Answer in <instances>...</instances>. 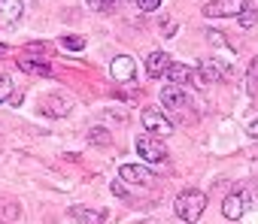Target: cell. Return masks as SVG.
Returning <instances> with one entry per match:
<instances>
[{"label":"cell","mask_w":258,"mask_h":224,"mask_svg":"<svg viewBox=\"0 0 258 224\" xmlns=\"http://www.w3.org/2000/svg\"><path fill=\"white\" fill-rule=\"evenodd\" d=\"M204 209H207V194H204V191H195V188L182 191V194L173 200L176 218H179V221H188V224H195V221L204 215Z\"/></svg>","instance_id":"1"},{"label":"cell","mask_w":258,"mask_h":224,"mask_svg":"<svg viewBox=\"0 0 258 224\" xmlns=\"http://www.w3.org/2000/svg\"><path fill=\"white\" fill-rule=\"evenodd\" d=\"M140 122H143V128H146L152 137H170V134H173V122L164 116L161 109H155V106H146V109L140 112Z\"/></svg>","instance_id":"2"},{"label":"cell","mask_w":258,"mask_h":224,"mask_svg":"<svg viewBox=\"0 0 258 224\" xmlns=\"http://www.w3.org/2000/svg\"><path fill=\"white\" fill-rule=\"evenodd\" d=\"M246 7H249V0H213V4L204 7V16L207 19H231V16H240Z\"/></svg>","instance_id":"3"},{"label":"cell","mask_w":258,"mask_h":224,"mask_svg":"<svg viewBox=\"0 0 258 224\" xmlns=\"http://www.w3.org/2000/svg\"><path fill=\"white\" fill-rule=\"evenodd\" d=\"M137 155L149 164H161L167 158V146L158 140V137H140L137 140Z\"/></svg>","instance_id":"4"},{"label":"cell","mask_w":258,"mask_h":224,"mask_svg":"<svg viewBox=\"0 0 258 224\" xmlns=\"http://www.w3.org/2000/svg\"><path fill=\"white\" fill-rule=\"evenodd\" d=\"M118 176H121L127 185H155V182H158V176H155L149 167H137V164H124V167L118 170Z\"/></svg>","instance_id":"5"},{"label":"cell","mask_w":258,"mask_h":224,"mask_svg":"<svg viewBox=\"0 0 258 224\" xmlns=\"http://www.w3.org/2000/svg\"><path fill=\"white\" fill-rule=\"evenodd\" d=\"M22 16H25L22 0H0V31H10V28H16Z\"/></svg>","instance_id":"6"},{"label":"cell","mask_w":258,"mask_h":224,"mask_svg":"<svg viewBox=\"0 0 258 224\" xmlns=\"http://www.w3.org/2000/svg\"><path fill=\"white\" fill-rule=\"evenodd\" d=\"M198 76H201V82H207V85H213V82H222V79H228V67L222 64V61H201L198 64Z\"/></svg>","instance_id":"7"},{"label":"cell","mask_w":258,"mask_h":224,"mask_svg":"<svg viewBox=\"0 0 258 224\" xmlns=\"http://www.w3.org/2000/svg\"><path fill=\"white\" fill-rule=\"evenodd\" d=\"M246 206H249V197L240 194V191H234V194L225 197V203H222V215H225L228 221H237V218H243Z\"/></svg>","instance_id":"8"},{"label":"cell","mask_w":258,"mask_h":224,"mask_svg":"<svg viewBox=\"0 0 258 224\" xmlns=\"http://www.w3.org/2000/svg\"><path fill=\"white\" fill-rule=\"evenodd\" d=\"M134 76H137V64H134L131 55L112 58V79H115V82H131Z\"/></svg>","instance_id":"9"},{"label":"cell","mask_w":258,"mask_h":224,"mask_svg":"<svg viewBox=\"0 0 258 224\" xmlns=\"http://www.w3.org/2000/svg\"><path fill=\"white\" fill-rule=\"evenodd\" d=\"M170 55H164V52H152L149 58H146V76L149 79H161V76H167V70H170Z\"/></svg>","instance_id":"10"},{"label":"cell","mask_w":258,"mask_h":224,"mask_svg":"<svg viewBox=\"0 0 258 224\" xmlns=\"http://www.w3.org/2000/svg\"><path fill=\"white\" fill-rule=\"evenodd\" d=\"M161 103H164L170 112L185 109V91H182V85H167V88L161 91Z\"/></svg>","instance_id":"11"},{"label":"cell","mask_w":258,"mask_h":224,"mask_svg":"<svg viewBox=\"0 0 258 224\" xmlns=\"http://www.w3.org/2000/svg\"><path fill=\"white\" fill-rule=\"evenodd\" d=\"M70 215H73V221H79V224H103V221H106V212H103V209H88V206H73Z\"/></svg>","instance_id":"12"},{"label":"cell","mask_w":258,"mask_h":224,"mask_svg":"<svg viewBox=\"0 0 258 224\" xmlns=\"http://www.w3.org/2000/svg\"><path fill=\"white\" fill-rule=\"evenodd\" d=\"M167 79H170V85H188L191 79H195V70L188 67V64H170V70H167Z\"/></svg>","instance_id":"13"},{"label":"cell","mask_w":258,"mask_h":224,"mask_svg":"<svg viewBox=\"0 0 258 224\" xmlns=\"http://www.w3.org/2000/svg\"><path fill=\"white\" fill-rule=\"evenodd\" d=\"M19 70L22 73H31V76H52V67L46 61H37V58H22L19 61Z\"/></svg>","instance_id":"14"},{"label":"cell","mask_w":258,"mask_h":224,"mask_svg":"<svg viewBox=\"0 0 258 224\" xmlns=\"http://www.w3.org/2000/svg\"><path fill=\"white\" fill-rule=\"evenodd\" d=\"M67 100H61V97H49V100H43V116H52V119H61V116H67Z\"/></svg>","instance_id":"15"},{"label":"cell","mask_w":258,"mask_h":224,"mask_svg":"<svg viewBox=\"0 0 258 224\" xmlns=\"http://www.w3.org/2000/svg\"><path fill=\"white\" fill-rule=\"evenodd\" d=\"M246 91H249L252 97H258V55L252 58V64H249V70H246Z\"/></svg>","instance_id":"16"},{"label":"cell","mask_w":258,"mask_h":224,"mask_svg":"<svg viewBox=\"0 0 258 224\" xmlns=\"http://www.w3.org/2000/svg\"><path fill=\"white\" fill-rule=\"evenodd\" d=\"M61 49H67V52H82L85 49V40L82 37H61Z\"/></svg>","instance_id":"17"},{"label":"cell","mask_w":258,"mask_h":224,"mask_svg":"<svg viewBox=\"0 0 258 224\" xmlns=\"http://www.w3.org/2000/svg\"><path fill=\"white\" fill-rule=\"evenodd\" d=\"M88 140H91L94 146H97V143H100V146H109V134H106L103 128H91V131H88Z\"/></svg>","instance_id":"18"},{"label":"cell","mask_w":258,"mask_h":224,"mask_svg":"<svg viewBox=\"0 0 258 224\" xmlns=\"http://www.w3.org/2000/svg\"><path fill=\"white\" fill-rule=\"evenodd\" d=\"M115 4H118V0H88V7L97 10V13H112Z\"/></svg>","instance_id":"19"},{"label":"cell","mask_w":258,"mask_h":224,"mask_svg":"<svg viewBox=\"0 0 258 224\" xmlns=\"http://www.w3.org/2000/svg\"><path fill=\"white\" fill-rule=\"evenodd\" d=\"M13 97V79L7 73H0V100H10Z\"/></svg>","instance_id":"20"},{"label":"cell","mask_w":258,"mask_h":224,"mask_svg":"<svg viewBox=\"0 0 258 224\" xmlns=\"http://www.w3.org/2000/svg\"><path fill=\"white\" fill-rule=\"evenodd\" d=\"M255 22H258V13H255L252 7H246V10L240 13V25H243V28H252Z\"/></svg>","instance_id":"21"},{"label":"cell","mask_w":258,"mask_h":224,"mask_svg":"<svg viewBox=\"0 0 258 224\" xmlns=\"http://www.w3.org/2000/svg\"><path fill=\"white\" fill-rule=\"evenodd\" d=\"M137 7H140L143 13H155V10L161 7V0H137Z\"/></svg>","instance_id":"22"},{"label":"cell","mask_w":258,"mask_h":224,"mask_svg":"<svg viewBox=\"0 0 258 224\" xmlns=\"http://www.w3.org/2000/svg\"><path fill=\"white\" fill-rule=\"evenodd\" d=\"M161 31H164L167 37H173V34H176V25H173V22H164V28H161Z\"/></svg>","instance_id":"23"},{"label":"cell","mask_w":258,"mask_h":224,"mask_svg":"<svg viewBox=\"0 0 258 224\" xmlns=\"http://www.w3.org/2000/svg\"><path fill=\"white\" fill-rule=\"evenodd\" d=\"M249 137H252V140H258V119L249 125Z\"/></svg>","instance_id":"24"},{"label":"cell","mask_w":258,"mask_h":224,"mask_svg":"<svg viewBox=\"0 0 258 224\" xmlns=\"http://www.w3.org/2000/svg\"><path fill=\"white\" fill-rule=\"evenodd\" d=\"M112 191H115L118 197H124V185H121V182H115V185H112Z\"/></svg>","instance_id":"25"},{"label":"cell","mask_w":258,"mask_h":224,"mask_svg":"<svg viewBox=\"0 0 258 224\" xmlns=\"http://www.w3.org/2000/svg\"><path fill=\"white\" fill-rule=\"evenodd\" d=\"M249 7H252V10H255V13H258V0H249Z\"/></svg>","instance_id":"26"},{"label":"cell","mask_w":258,"mask_h":224,"mask_svg":"<svg viewBox=\"0 0 258 224\" xmlns=\"http://www.w3.org/2000/svg\"><path fill=\"white\" fill-rule=\"evenodd\" d=\"M4 55H7V46H4V43H0V58H4Z\"/></svg>","instance_id":"27"},{"label":"cell","mask_w":258,"mask_h":224,"mask_svg":"<svg viewBox=\"0 0 258 224\" xmlns=\"http://www.w3.org/2000/svg\"><path fill=\"white\" fill-rule=\"evenodd\" d=\"M0 103H4V100H0Z\"/></svg>","instance_id":"28"}]
</instances>
